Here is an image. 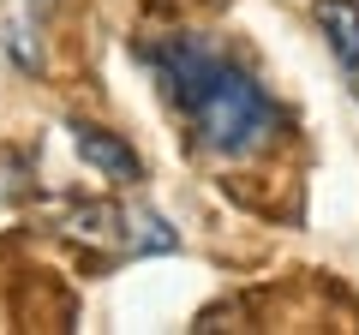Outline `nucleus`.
<instances>
[{"mask_svg":"<svg viewBox=\"0 0 359 335\" xmlns=\"http://www.w3.org/2000/svg\"><path fill=\"white\" fill-rule=\"evenodd\" d=\"M25 6H36V13H48V6H54V0H25Z\"/></svg>","mask_w":359,"mask_h":335,"instance_id":"nucleus-7","label":"nucleus"},{"mask_svg":"<svg viewBox=\"0 0 359 335\" xmlns=\"http://www.w3.org/2000/svg\"><path fill=\"white\" fill-rule=\"evenodd\" d=\"M318 30L330 42V54L353 72L359 66V0H318Z\"/></svg>","mask_w":359,"mask_h":335,"instance_id":"nucleus-5","label":"nucleus"},{"mask_svg":"<svg viewBox=\"0 0 359 335\" xmlns=\"http://www.w3.org/2000/svg\"><path fill=\"white\" fill-rule=\"evenodd\" d=\"M72 150L84 156V168H96V174L114 180V186H138L144 180L138 150H132L120 132H102V126H84V120H78V126H72Z\"/></svg>","mask_w":359,"mask_h":335,"instance_id":"nucleus-4","label":"nucleus"},{"mask_svg":"<svg viewBox=\"0 0 359 335\" xmlns=\"http://www.w3.org/2000/svg\"><path fill=\"white\" fill-rule=\"evenodd\" d=\"M54 233H66L72 245L90 252H114V258H156V252H174L180 233L168 228L156 210L144 204H60L54 210Z\"/></svg>","mask_w":359,"mask_h":335,"instance_id":"nucleus-2","label":"nucleus"},{"mask_svg":"<svg viewBox=\"0 0 359 335\" xmlns=\"http://www.w3.org/2000/svg\"><path fill=\"white\" fill-rule=\"evenodd\" d=\"M180 114L192 120L198 144L216 150V156H257V150L276 144V132H282V108L269 102V90L233 60H222L216 72L204 78V90L180 108Z\"/></svg>","mask_w":359,"mask_h":335,"instance_id":"nucleus-1","label":"nucleus"},{"mask_svg":"<svg viewBox=\"0 0 359 335\" xmlns=\"http://www.w3.org/2000/svg\"><path fill=\"white\" fill-rule=\"evenodd\" d=\"M6 54H13L25 72H36V66H42V54H36V42H30V30H25V25H6Z\"/></svg>","mask_w":359,"mask_h":335,"instance_id":"nucleus-6","label":"nucleus"},{"mask_svg":"<svg viewBox=\"0 0 359 335\" xmlns=\"http://www.w3.org/2000/svg\"><path fill=\"white\" fill-rule=\"evenodd\" d=\"M144 60H150V72H156V84H162V96H168L174 108H186L198 90H204V78L216 72L228 54H222L210 36H192V30H186V36L150 42V48H144Z\"/></svg>","mask_w":359,"mask_h":335,"instance_id":"nucleus-3","label":"nucleus"}]
</instances>
